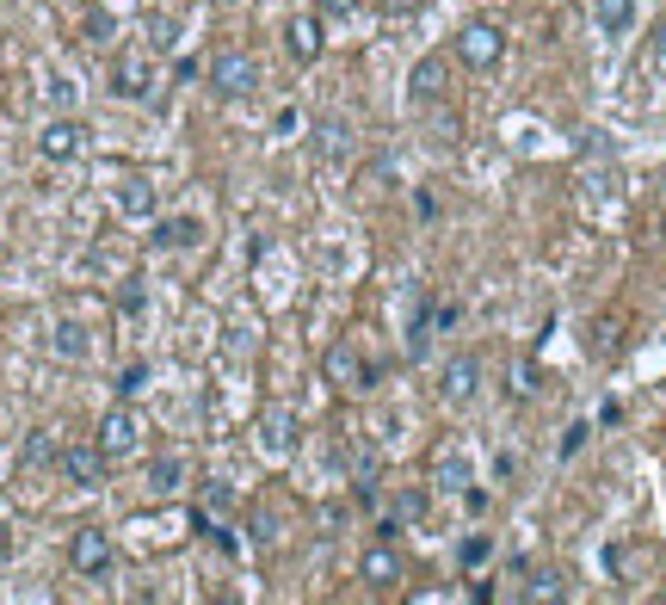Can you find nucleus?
<instances>
[{"label":"nucleus","instance_id":"4","mask_svg":"<svg viewBox=\"0 0 666 605\" xmlns=\"http://www.w3.org/2000/svg\"><path fill=\"white\" fill-rule=\"evenodd\" d=\"M87 149V124L81 118H50L44 130H37V155L44 161H81Z\"/></svg>","mask_w":666,"mask_h":605},{"label":"nucleus","instance_id":"17","mask_svg":"<svg viewBox=\"0 0 666 605\" xmlns=\"http://www.w3.org/2000/svg\"><path fill=\"white\" fill-rule=\"evenodd\" d=\"M636 25V0H599V31L605 38H623Z\"/></svg>","mask_w":666,"mask_h":605},{"label":"nucleus","instance_id":"12","mask_svg":"<svg viewBox=\"0 0 666 605\" xmlns=\"http://www.w3.org/2000/svg\"><path fill=\"white\" fill-rule=\"evenodd\" d=\"M259 445H266L272 457H284V451L296 445V414H290V408H272L266 420H259Z\"/></svg>","mask_w":666,"mask_h":605},{"label":"nucleus","instance_id":"33","mask_svg":"<svg viewBox=\"0 0 666 605\" xmlns=\"http://www.w3.org/2000/svg\"><path fill=\"white\" fill-rule=\"evenodd\" d=\"M383 7H389V13H414V7H420V0H383Z\"/></svg>","mask_w":666,"mask_h":605},{"label":"nucleus","instance_id":"18","mask_svg":"<svg viewBox=\"0 0 666 605\" xmlns=\"http://www.w3.org/2000/svg\"><path fill=\"white\" fill-rule=\"evenodd\" d=\"M525 599L531 605H555V599H568V581L555 575V568H537V575L525 581Z\"/></svg>","mask_w":666,"mask_h":605},{"label":"nucleus","instance_id":"9","mask_svg":"<svg viewBox=\"0 0 666 605\" xmlns=\"http://www.w3.org/2000/svg\"><path fill=\"white\" fill-rule=\"evenodd\" d=\"M321 371L340 383V389H370L377 383V371H364L358 365V352H352V340H340V346H327V359H321Z\"/></svg>","mask_w":666,"mask_h":605},{"label":"nucleus","instance_id":"10","mask_svg":"<svg viewBox=\"0 0 666 605\" xmlns=\"http://www.w3.org/2000/svg\"><path fill=\"white\" fill-rule=\"evenodd\" d=\"M432 482H438L444 494H463V488L475 482V464H469L463 451H451V445H444V451L432 457Z\"/></svg>","mask_w":666,"mask_h":605},{"label":"nucleus","instance_id":"30","mask_svg":"<svg viewBox=\"0 0 666 605\" xmlns=\"http://www.w3.org/2000/svg\"><path fill=\"white\" fill-rule=\"evenodd\" d=\"M580 445H586V426H568V439H562V457H574Z\"/></svg>","mask_w":666,"mask_h":605},{"label":"nucleus","instance_id":"26","mask_svg":"<svg viewBox=\"0 0 666 605\" xmlns=\"http://www.w3.org/2000/svg\"><path fill=\"white\" fill-rule=\"evenodd\" d=\"M118 309H124V315H136V309H142V278H130L124 291H118Z\"/></svg>","mask_w":666,"mask_h":605},{"label":"nucleus","instance_id":"23","mask_svg":"<svg viewBox=\"0 0 666 605\" xmlns=\"http://www.w3.org/2000/svg\"><path fill=\"white\" fill-rule=\"evenodd\" d=\"M488 556H494V538H488V531H475V538H463V550H457V562H463V568H481Z\"/></svg>","mask_w":666,"mask_h":605},{"label":"nucleus","instance_id":"8","mask_svg":"<svg viewBox=\"0 0 666 605\" xmlns=\"http://www.w3.org/2000/svg\"><path fill=\"white\" fill-rule=\"evenodd\" d=\"M481 389V359H469V352H457L451 365H444V377H438V396L451 402V408H463L469 396Z\"/></svg>","mask_w":666,"mask_h":605},{"label":"nucleus","instance_id":"3","mask_svg":"<svg viewBox=\"0 0 666 605\" xmlns=\"http://www.w3.org/2000/svg\"><path fill=\"white\" fill-rule=\"evenodd\" d=\"M142 445V420H136V408L130 402H118V408H105V420H99V451L118 464V457H130Z\"/></svg>","mask_w":666,"mask_h":605},{"label":"nucleus","instance_id":"19","mask_svg":"<svg viewBox=\"0 0 666 605\" xmlns=\"http://www.w3.org/2000/svg\"><path fill=\"white\" fill-rule=\"evenodd\" d=\"M444 93V56H426L420 68H414V99L426 105V99H438Z\"/></svg>","mask_w":666,"mask_h":605},{"label":"nucleus","instance_id":"22","mask_svg":"<svg viewBox=\"0 0 666 605\" xmlns=\"http://www.w3.org/2000/svg\"><path fill=\"white\" fill-rule=\"evenodd\" d=\"M19 457H25V470H37V464H56V457H62V451H56V439H50V433H31Z\"/></svg>","mask_w":666,"mask_h":605},{"label":"nucleus","instance_id":"1","mask_svg":"<svg viewBox=\"0 0 666 605\" xmlns=\"http://www.w3.org/2000/svg\"><path fill=\"white\" fill-rule=\"evenodd\" d=\"M457 62L463 68H475V75H488V68H500V56H506V38H500V25L494 19H469L463 31H457Z\"/></svg>","mask_w":666,"mask_h":605},{"label":"nucleus","instance_id":"6","mask_svg":"<svg viewBox=\"0 0 666 605\" xmlns=\"http://www.w3.org/2000/svg\"><path fill=\"white\" fill-rule=\"evenodd\" d=\"M111 93H118V99H136V105H148V99H155V68H148V56H118V62H111Z\"/></svg>","mask_w":666,"mask_h":605},{"label":"nucleus","instance_id":"2","mask_svg":"<svg viewBox=\"0 0 666 605\" xmlns=\"http://www.w3.org/2000/svg\"><path fill=\"white\" fill-rule=\"evenodd\" d=\"M210 87H216L222 99H247V93L259 87V62H253L247 50H216V56H210Z\"/></svg>","mask_w":666,"mask_h":605},{"label":"nucleus","instance_id":"5","mask_svg":"<svg viewBox=\"0 0 666 605\" xmlns=\"http://www.w3.org/2000/svg\"><path fill=\"white\" fill-rule=\"evenodd\" d=\"M68 562H74V575H111V538H105V531L99 525H81V531H74V538H68Z\"/></svg>","mask_w":666,"mask_h":605},{"label":"nucleus","instance_id":"21","mask_svg":"<svg viewBox=\"0 0 666 605\" xmlns=\"http://www.w3.org/2000/svg\"><path fill=\"white\" fill-rule=\"evenodd\" d=\"M315 149H321L327 161H340V155H346V124H340V118H327V124L315 130Z\"/></svg>","mask_w":666,"mask_h":605},{"label":"nucleus","instance_id":"15","mask_svg":"<svg viewBox=\"0 0 666 605\" xmlns=\"http://www.w3.org/2000/svg\"><path fill=\"white\" fill-rule=\"evenodd\" d=\"M364 581H377V587H389V581H401V556L389 550V538L364 556Z\"/></svg>","mask_w":666,"mask_h":605},{"label":"nucleus","instance_id":"11","mask_svg":"<svg viewBox=\"0 0 666 605\" xmlns=\"http://www.w3.org/2000/svg\"><path fill=\"white\" fill-rule=\"evenodd\" d=\"M148 241L167 247V254H173V247H198V241H204V223H198V217H161Z\"/></svg>","mask_w":666,"mask_h":605},{"label":"nucleus","instance_id":"27","mask_svg":"<svg viewBox=\"0 0 666 605\" xmlns=\"http://www.w3.org/2000/svg\"><path fill=\"white\" fill-rule=\"evenodd\" d=\"M87 31H93V44H105V31H111V19H105L99 7H87Z\"/></svg>","mask_w":666,"mask_h":605},{"label":"nucleus","instance_id":"29","mask_svg":"<svg viewBox=\"0 0 666 605\" xmlns=\"http://www.w3.org/2000/svg\"><path fill=\"white\" fill-rule=\"evenodd\" d=\"M253 538H266V544L278 538V531H272V513H266V507H259V513H253Z\"/></svg>","mask_w":666,"mask_h":605},{"label":"nucleus","instance_id":"25","mask_svg":"<svg viewBox=\"0 0 666 605\" xmlns=\"http://www.w3.org/2000/svg\"><path fill=\"white\" fill-rule=\"evenodd\" d=\"M395 513H401V519H420V513H426V494H420V488H401Z\"/></svg>","mask_w":666,"mask_h":605},{"label":"nucleus","instance_id":"31","mask_svg":"<svg viewBox=\"0 0 666 605\" xmlns=\"http://www.w3.org/2000/svg\"><path fill=\"white\" fill-rule=\"evenodd\" d=\"M648 56H654V62H660V68H666V25H660V31H654V50H648Z\"/></svg>","mask_w":666,"mask_h":605},{"label":"nucleus","instance_id":"14","mask_svg":"<svg viewBox=\"0 0 666 605\" xmlns=\"http://www.w3.org/2000/svg\"><path fill=\"white\" fill-rule=\"evenodd\" d=\"M50 352H56V359H87V352H93V340H87V328H81V322H56Z\"/></svg>","mask_w":666,"mask_h":605},{"label":"nucleus","instance_id":"20","mask_svg":"<svg viewBox=\"0 0 666 605\" xmlns=\"http://www.w3.org/2000/svg\"><path fill=\"white\" fill-rule=\"evenodd\" d=\"M185 482V464H179V457H155V464H148V488H155V494H173Z\"/></svg>","mask_w":666,"mask_h":605},{"label":"nucleus","instance_id":"16","mask_svg":"<svg viewBox=\"0 0 666 605\" xmlns=\"http://www.w3.org/2000/svg\"><path fill=\"white\" fill-rule=\"evenodd\" d=\"M118 210H124V217H155V186H148V180H124L118 186Z\"/></svg>","mask_w":666,"mask_h":605},{"label":"nucleus","instance_id":"13","mask_svg":"<svg viewBox=\"0 0 666 605\" xmlns=\"http://www.w3.org/2000/svg\"><path fill=\"white\" fill-rule=\"evenodd\" d=\"M284 44H290L296 62H315L321 56V19H290L284 25Z\"/></svg>","mask_w":666,"mask_h":605},{"label":"nucleus","instance_id":"32","mask_svg":"<svg viewBox=\"0 0 666 605\" xmlns=\"http://www.w3.org/2000/svg\"><path fill=\"white\" fill-rule=\"evenodd\" d=\"M0 556H13V525L0 519Z\"/></svg>","mask_w":666,"mask_h":605},{"label":"nucleus","instance_id":"7","mask_svg":"<svg viewBox=\"0 0 666 605\" xmlns=\"http://www.w3.org/2000/svg\"><path fill=\"white\" fill-rule=\"evenodd\" d=\"M56 470H62L74 488H99V482H105V470H111V457H105L99 445H62Z\"/></svg>","mask_w":666,"mask_h":605},{"label":"nucleus","instance_id":"24","mask_svg":"<svg viewBox=\"0 0 666 605\" xmlns=\"http://www.w3.org/2000/svg\"><path fill=\"white\" fill-rule=\"evenodd\" d=\"M142 383H148V365H124V371H118V396H124V402L142 396Z\"/></svg>","mask_w":666,"mask_h":605},{"label":"nucleus","instance_id":"28","mask_svg":"<svg viewBox=\"0 0 666 605\" xmlns=\"http://www.w3.org/2000/svg\"><path fill=\"white\" fill-rule=\"evenodd\" d=\"M315 7H321V13H333V19H340V13H358V7H364V0H315Z\"/></svg>","mask_w":666,"mask_h":605}]
</instances>
